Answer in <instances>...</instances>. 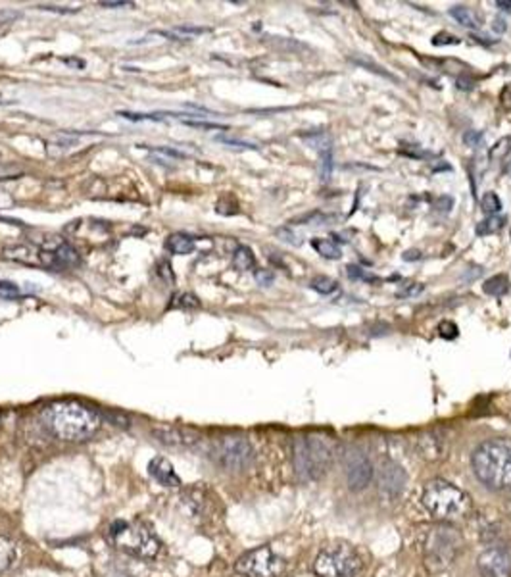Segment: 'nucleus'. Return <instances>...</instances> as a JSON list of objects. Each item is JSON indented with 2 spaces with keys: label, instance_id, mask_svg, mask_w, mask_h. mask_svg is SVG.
<instances>
[{
  "label": "nucleus",
  "instance_id": "obj_1",
  "mask_svg": "<svg viewBox=\"0 0 511 577\" xmlns=\"http://www.w3.org/2000/svg\"><path fill=\"white\" fill-rule=\"evenodd\" d=\"M44 420L48 429L66 443H83L100 427L98 412L75 401L52 402L44 410Z\"/></svg>",
  "mask_w": 511,
  "mask_h": 577
},
{
  "label": "nucleus",
  "instance_id": "obj_2",
  "mask_svg": "<svg viewBox=\"0 0 511 577\" xmlns=\"http://www.w3.org/2000/svg\"><path fill=\"white\" fill-rule=\"evenodd\" d=\"M474 475L492 489H511V439H489L474 448Z\"/></svg>",
  "mask_w": 511,
  "mask_h": 577
},
{
  "label": "nucleus",
  "instance_id": "obj_3",
  "mask_svg": "<svg viewBox=\"0 0 511 577\" xmlns=\"http://www.w3.org/2000/svg\"><path fill=\"white\" fill-rule=\"evenodd\" d=\"M335 458V443L323 435H306L294 439L292 462L302 481H314L327 474Z\"/></svg>",
  "mask_w": 511,
  "mask_h": 577
},
{
  "label": "nucleus",
  "instance_id": "obj_4",
  "mask_svg": "<svg viewBox=\"0 0 511 577\" xmlns=\"http://www.w3.org/2000/svg\"><path fill=\"white\" fill-rule=\"evenodd\" d=\"M421 505L438 521L463 518L471 510V498L465 491L446 479H432L425 485Z\"/></svg>",
  "mask_w": 511,
  "mask_h": 577
},
{
  "label": "nucleus",
  "instance_id": "obj_5",
  "mask_svg": "<svg viewBox=\"0 0 511 577\" xmlns=\"http://www.w3.org/2000/svg\"><path fill=\"white\" fill-rule=\"evenodd\" d=\"M108 539L116 545L119 550L139 556L145 560H152L160 552V541L152 531V527L140 521V519H117L108 529Z\"/></svg>",
  "mask_w": 511,
  "mask_h": 577
},
{
  "label": "nucleus",
  "instance_id": "obj_6",
  "mask_svg": "<svg viewBox=\"0 0 511 577\" xmlns=\"http://www.w3.org/2000/svg\"><path fill=\"white\" fill-rule=\"evenodd\" d=\"M463 539L448 524H437V526L427 527L421 539V550H423V560L429 571H444L450 568L460 555Z\"/></svg>",
  "mask_w": 511,
  "mask_h": 577
},
{
  "label": "nucleus",
  "instance_id": "obj_7",
  "mask_svg": "<svg viewBox=\"0 0 511 577\" xmlns=\"http://www.w3.org/2000/svg\"><path fill=\"white\" fill-rule=\"evenodd\" d=\"M361 570V558L348 545H333L323 548L314 560L317 577H354Z\"/></svg>",
  "mask_w": 511,
  "mask_h": 577
},
{
  "label": "nucleus",
  "instance_id": "obj_8",
  "mask_svg": "<svg viewBox=\"0 0 511 577\" xmlns=\"http://www.w3.org/2000/svg\"><path fill=\"white\" fill-rule=\"evenodd\" d=\"M212 458L227 472H242L254 460V448L244 437H221L213 445Z\"/></svg>",
  "mask_w": 511,
  "mask_h": 577
},
{
  "label": "nucleus",
  "instance_id": "obj_9",
  "mask_svg": "<svg viewBox=\"0 0 511 577\" xmlns=\"http://www.w3.org/2000/svg\"><path fill=\"white\" fill-rule=\"evenodd\" d=\"M237 573L244 577H277L285 570V560L273 552V548L263 545L248 550L234 564Z\"/></svg>",
  "mask_w": 511,
  "mask_h": 577
},
{
  "label": "nucleus",
  "instance_id": "obj_10",
  "mask_svg": "<svg viewBox=\"0 0 511 577\" xmlns=\"http://www.w3.org/2000/svg\"><path fill=\"white\" fill-rule=\"evenodd\" d=\"M481 577H511V555L504 547L486 548L477 558Z\"/></svg>",
  "mask_w": 511,
  "mask_h": 577
},
{
  "label": "nucleus",
  "instance_id": "obj_11",
  "mask_svg": "<svg viewBox=\"0 0 511 577\" xmlns=\"http://www.w3.org/2000/svg\"><path fill=\"white\" fill-rule=\"evenodd\" d=\"M377 487H379L380 497L387 500H396L401 497L406 491V472L401 469L400 464L396 462H385L377 474Z\"/></svg>",
  "mask_w": 511,
  "mask_h": 577
},
{
  "label": "nucleus",
  "instance_id": "obj_12",
  "mask_svg": "<svg viewBox=\"0 0 511 577\" xmlns=\"http://www.w3.org/2000/svg\"><path fill=\"white\" fill-rule=\"evenodd\" d=\"M373 475H375V469H373L371 460H369L365 454H354L350 460H348V466H346V481H348V487H350L352 491L367 489V487L371 485Z\"/></svg>",
  "mask_w": 511,
  "mask_h": 577
},
{
  "label": "nucleus",
  "instance_id": "obj_13",
  "mask_svg": "<svg viewBox=\"0 0 511 577\" xmlns=\"http://www.w3.org/2000/svg\"><path fill=\"white\" fill-rule=\"evenodd\" d=\"M148 474H150L154 481L160 483L161 487H171V489L181 487V477L177 475L173 464L168 458H164V456H156V458L150 460Z\"/></svg>",
  "mask_w": 511,
  "mask_h": 577
},
{
  "label": "nucleus",
  "instance_id": "obj_14",
  "mask_svg": "<svg viewBox=\"0 0 511 577\" xmlns=\"http://www.w3.org/2000/svg\"><path fill=\"white\" fill-rule=\"evenodd\" d=\"M448 14L452 15L456 22L467 27V30H481L482 27V15L477 14L473 8L469 6H453L450 8Z\"/></svg>",
  "mask_w": 511,
  "mask_h": 577
},
{
  "label": "nucleus",
  "instance_id": "obj_15",
  "mask_svg": "<svg viewBox=\"0 0 511 577\" xmlns=\"http://www.w3.org/2000/svg\"><path fill=\"white\" fill-rule=\"evenodd\" d=\"M310 245L314 247L317 254H321L323 258H327V260H338V258L343 256L340 247H338L333 239H327V237H315V239L310 241Z\"/></svg>",
  "mask_w": 511,
  "mask_h": 577
},
{
  "label": "nucleus",
  "instance_id": "obj_16",
  "mask_svg": "<svg viewBox=\"0 0 511 577\" xmlns=\"http://www.w3.org/2000/svg\"><path fill=\"white\" fill-rule=\"evenodd\" d=\"M166 247L171 254H190L194 250V239L185 233L169 235Z\"/></svg>",
  "mask_w": 511,
  "mask_h": 577
},
{
  "label": "nucleus",
  "instance_id": "obj_17",
  "mask_svg": "<svg viewBox=\"0 0 511 577\" xmlns=\"http://www.w3.org/2000/svg\"><path fill=\"white\" fill-rule=\"evenodd\" d=\"M482 291L486 292V294H490V297L500 299V297H504L505 292L510 291V279H507V275H504V273L492 275V278L486 279V281L482 283Z\"/></svg>",
  "mask_w": 511,
  "mask_h": 577
},
{
  "label": "nucleus",
  "instance_id": "obj_18",
  "mask_svg": "<svg viewBox=\"0 0 511 577\" xmlns=\"http://www.w3.org/2000/svg\"><path fill=\"white\" fill-rule=\"evenodd\" d=\"M233 266L239 271H250L255 266V256L250 247H237L233 252Z\"/></svg>",
  "mask_w": 511,
  "mask_h": 577
},
{
  "label": "nucleus",
  "instance_id": "obj_19",
  "mask_svg": "<svg viewBox=\"0 0 511 577\" xmlns=\"http://www.w3.org/2000/svg\"><path fill=\"white\" fill-rule=\"evenodd\" d=\"M504 223H505V219L502 218V216H486L482 221L477 223V227H474V233L479 235V237H489V235L498 233V231L504 227Z\"/></svg>",
  "mask_w": 511,
  "mask_h": 577
},
{
  "label": "nucleus",
  "instance_id": "obj_20",
  "mask_svg": "<svg viewBox=\"0 0 511 577\" xmlns=\"http://www.w3.org/2000/svg\"><path fill=\"white\" fill-rule=\"evenodd\" d=\"M15 562V545L8 537L0 535V573Z\"/></svg>",
  "mask_w": 511,
  "mask_h": 577
},
{
  "label": "nucleus",
  "instance_id": "obj_21",
  "mask_svg": "<svg viewBox=\"0 0 511 577\" xmlns=\"http://www.w3.org/2000/svg\"><path fill=\"white\" fill-rule=\"evenodd\" d=\"M54 254L58 258V262L62 268H64V266H77V264H79V254H77V250L73 249L72 245H67V242H60L58 249L54 250Z\"/></svg>",
  "mask_w": 511,
  "mask_h": 577
},
{
  "label": "nucleus",
  "instance_id": "obj_22",
  "mask_svg": "<svg viewBox=\"0 0 511 577\" xmlns=\"http://www.w3.org/2000/svg\"><path fill=\"white\" fill-rule=\"evenodd\" d=\"M507 154H511V135H505L502 139H498L494 145L490 146L489 158L490 162L504 160Z\"/></svg>",
  "mask_w": 511,
  "mask_h": 577
},
{
  "label": "nucleus",
  "instance_id": "obj_23",
  "mask_svg": "<svg viewBox=\"0 0 511 577\" xmlns=\"http://www.w3.org/2000/svg\"><path fill=\"white\" fill-rule=\"evenodd\" d=\"M202 33H210V27H197V25H182V27H175L171 30L169 33H164V35L173 37L177 41L181 39H192V37L202 35Z\"/></svg>",
  "mask_w": 511,
  "mask_h": 577
},
{
  "label": "nucleus",
  "instance_id": "obj_24",
  "mask_svg": "<svg viewBox=\"0 0 511 577\" xmlns=\"http://www.w3.org/2000/svg\"><path fill=\"white\" fill-rule=\"evenodd\" d=\"M481 210L486 216H498L502 210V200L496 193H484L481 198Z\"/></svg>",
  "mask_w": 511,
  "mask_h": 577
},
{
  "label": "nucleus",
  "instance_id": "obj_25",
  "mask_svg": "<svg viewBox=\"0 0 511 577\" xmlns=\"http://www.w3.org/2000/svg\"><path fill=\"white\" fill-rule=\"evenodd\" d=\"M310 287L319 294H333L338 289V283L333 278H327V275H317V278L310 281Z\"/></svg>",
  "mask_w": 511,
  "mask_h": 577
},
{
  "label": "nucleus",
  "instance_id": "obj_26",
  "mask_svg": "<svg viewBox=\"0 0 511 577\" xmlns=\"http://www.w3.org/2000/svg\"><path fill=\"white\" fill-rule=\"evenodd\" d=\"M331 174H333V153L327 150V153H321V156H319V177H321V181H328Z\"/></svg>",
  "mask_w": 511,
  "mask_h": 577
},
{
  "label": "nucleus",
  "instance_id": "obj_27",
  "mask_svg": "<svg viewBox=\"0 0 511 577\" xmlns=\"http://www.w3.org/2000/svg\"><path fill=\"white\" fill-rule=\"evenodd\" d=\"M200 306V302H198L197 297H192V294H189V292H185V294H177L175 299H173V302H171V308H182V310H190V308H198Z\"/></svg>",
  "mask_w": 511,
  "mask_h": 577
},
{
  "label": "nucleus",
  "instance_id": "obj_28",
  "mask_svg": "<svg viewBox=\"0 0 511 577\" xmlns=\"http://www.w3.org/2000/svg\"><path fill=\"white\" fill-rule=\"evenodd\" d=\"M438 335L450 341V339H456V337L460 335V328L453 322H450V320H444V322L438 323Z\"/></svg>",
  "mask_w": 511,
  "mask_h": 577
},
{
  "label": "nucleus",
  "instance_id": "obj_29",
  "mask_svg": "<svg viewBox=\"0 0 511 577\" xmlns=\"http://www.w3.org/2000/svg\"><path fill=\"white\" fill-rule=\"evenodd\" d=\"M461 39L460 37L452 35V33H448V31H440V33H437V35L432 37V44L434 46H448V44H460Z\"/></svg>",
  "mask_w": 511,
  "mask_h": 577
},
{
  "label": "nucleus",
  "instance_id": "obj_30",
  "mask_svg": "<svg viewBox=\"0 0 511 577\" xmlns=\"http://www.w3.org/2000/svg\"><path fill=\"white\" fill-rule=\"evenodd\" d=\"M0 297L4 299H18L20 297V287L12 281H0Z\"/></svg>",
  "mask_w": 511,
  "mask_h": 577
},
{
  "label": "nucleus",
  "instance_id": "obj_31",
  "mask_svg": "<svg viewBox=\"0 0 511 577\" xmlns=\"http://www.w3.org/2000/svg\"><path fill=\"white\" fill-rule=\"evenodd\" d=\"M346 273H348V278L354 279V281H356V279H359V281H371V283L375 281V278L367 275L365 270H361L359 266H354V264H350V266L346 268Z\"/></svg>",
  "mask_w": 511,
  "mask_h": 577
},
{
  "label": "nucleus",
  "instance_id": "obj_32",
  "mask_svg": "<svg viewBox=\"0 0 511 577\" xmlns=\"http://www.w3.org/2000/svg\"><path fill=\"white\" fill-rule=\"evenodd\" d=\"M482 141H484V135H482L481 131H467L465 135H463V143H465L467 146H471V148L481 146Z\"/></svg>",
  "mask_w": 511,
  "mask_h": 577
},
{
  "label": "nucleus",
  "instance_id": "obj_33",
  "mask_svg": "<svg viewBox=\"0 0 511 577\" xmlns=\"http://www.w3.org/2000/svg\"><path fill=\"white\" fill-rule=\"evenodd\" d=\"M254 278L262 287H270L271 283H273L275 275H273V271L271 270H255Z\"/></svg>",
  "mask_w": 511,
  "mask_h": 577
},
{
  "label": "nucleus",
  "instance_id": "obj_34",
  "mask_svg": "<svg viewBox=\"0 0 511 577\" xmlns=\"http://www.w3.org/2000/svg\"><path fill=\"white\" fill-rule=\"evenodd\" d=\"M423 291V285H417V283H406L401 287L400 291H396V297H413V294H419Z\"/></svg>",
  "mask_w": 511,
  "mask_h": 577
},
{
  "label": "nucleus",
  "instance_id": "obj_35",
  "mask_svg": "<svg viewBox=\"0 0 511 577\" xmlns=\"http://www.w3.org/2000/svg\"><path fill=\"white\" fill-rule=\"evenodd\" d=\"M22 169L14 168V166H0V179H10V177L15 179V176H22Z\"/></svg>",
  "mask_w": 511,
  "mask_h": 577
},
{
  "label": "nucleus",
  "instance_id": "obj_36",
  "mask_svg": "<svg viewBox=\"0 0 511 577\" xmlns=\"http://www.w3.org/2000/svg\"><path fill=\"white\" fill-rule=\"evenodd\" d=\"M277 235L283 239L285 242H291V245H298V237L292 233L288 227H283V229H277Z\"/></svg>",
  "mask_w": 511,
  "mask_h": 577
},
{
  "label": "nucleus",
  "instance_id": "obj_37",
  "mask_svg": "<svg viewBox=\"0 0 511 577\" xmlns=\"http://www.w3.org/2000/svg\"><path fill=\"white\" fill-rule=\"evenodd\" d=\"M434 206H437V210H440V212H450L453 206V198L452 197H440L434 202Z\"/></svg>",
  "mask_w": 511,
  "mask_h": 577
},
{
  "label": "nucleus",
  "instance_id": "obj_38",
  "mask_svg": "<svg viewBox=\"0 0 511 577\" xmlns=\"http://www.w3.org/2000/svg\"><path fill=\"white\" fill-rule=\"evenodd\" d=\"M500 103H502L504 108L511 110V83L504 85V89H502V93H500Z\"/></svg>",
  "mask_w": 511,
  "mask_h": 577
},
{
  "label": "nucleus",
  "instance_id": "obj_39",
  "mask_svg": "<svg viewBox=\"0 0 511 577\" xmlns=\"http://www.w3.org/2000/svg\"><path fill=\"white\" fill-rule=\"evenodd\" d=\"M219 141H221V143H225V145H234V146H239V148H258V146H255V145H252V143H246V141L229 139V137H219Z\"/></svg>",
  "mask_w": 511,
  "mask_h": 577
},
{
  "label": "nucleus",
  "instance_id": "obj_40",
  "mask_svg": "<svg viewBox=\"0 0 511 577\" xmlns=\"http://www.w3.org/2000/svg\"><path fill=\"white\" fill-rule=\"evenodd\" d=\"M100 6H104V8H125V6H133V2H124V0H121V2H119V0H117V2H109V0H104V2H100Z\"/></svg>",
  "mask_w": 511,
  "mask_h": 577
},
{
  "label": "nucleus",
  "instance_id": "obj_41",
  "mask_svg": "<svg viewBox=\"0 0 511 577\" xmlns=\"http://www.w3.org/2000/svg\"><path fill=\"white\" fill-rule=\"evenodd\" d=\"M401 258H404L406 262H416V260L421 258V252H419V250H408V252L401 254Z\"/></svg>",
  "mask_w": 511,
  "mask_h": 577
},
{
  "label": "nucleus",
  "instance_id": "obj_42",
  "mask_svg": "<svg viewBox=\"0 0 511 577\" xmlns=\"http://www.w3.org/2000/svg\"><path fill=\"white\" fill-rule=\"evenodd\" d=\"M492 30L496 31V33H504V31L507 30V25H505V22L502 18H496V20L492 22Z\"/></svg>",
  "mask_w": 511,
  "mask_h": 577
},
{
  "label": "nucleus",
  "instance_id": "obj_43",
  "mask_svg": "<svg viewBox=\"0 0 511 577\" xmlns=\"http://www.w3.org/2000/svg\"><path fill=\"white\" fill-rule=\"evenodd\" d=\"M41 10H46V12H60V14H73L77 10H66V8H58V6H39Z\"/></svg>",
  "mask_w": 511,
  "mask_h": 577
},
{
  "label": "nucleus",
  "instance_id": "obj_44",
  "mask_svg": "<svg viewBox=\"0 0 511 577\" xmlns=\"http://www.w3.org/2000/svg\"><path fill=\"white\" fill-rule=\"evenodd\" d=\"M473 85H474V79H469V77H460V79H458V87L460 89H473Z\"/></svg>",
  "mask_w": 511,
  "mask_h": 577
},
{
  "label": "nucleus",
  "instance_id": "obj_45",
  "mask_svg": "<svg viewBox=\"0 0 511 577\" xmlns=\"http://www.w3.org/2000/svg\"><path fill=\"white\" fill-rule=\"evenodd\" d=\"M494 4H496V8H500V10H504L507 14H511V0H496Z\"/></svg>",
  "mask_w": 511,
  "mask_h": 577
},
{
  "label": "nucleus",
  "instance_id": "obj_46",
  "mask_svg": "<svg viewBox=\"0 0 511 577\" xmlns=\"http://www.w3.org/2000/svg\"><path fill=\"white\" fill-rule=\"evenodd\" d=\"M510 237H511V231H510Z\"/></svg>",
  "mask_w": 511,
  "mask_h": 577
}]
</instances>
